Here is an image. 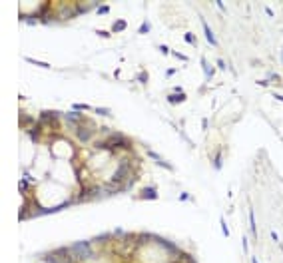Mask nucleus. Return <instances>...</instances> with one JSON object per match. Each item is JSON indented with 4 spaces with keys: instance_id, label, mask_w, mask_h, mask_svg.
Returning a JSON list of instances; mask_svg holds the SVG:
<instances>
[{
    "instance_id": "1",
    "label": "nucleus",
    "mask_w": 283,
    "mask_h": 263,
    "mask_svg": "<svg viewBox=\"0 0 283 263\" xmlns=\"http://www.w3.org/2000/svg\"><path fill=\"white\" fill-rule=\"evenodd\" d=\"M68 249H70L72 257H74L76 261H84V259L94 257V251H92V247H90V243H88V241H78V243L70 245Z\"/></svg>"
},
{
    "instance_id": "2",
    "label": "nucleus",
    "mask_w": 283,
    "mask_h": 263,
    "mask_svg": "<svg viewBox=\"0 0 283 263\" xmlns=\"http://www.w3.org/2000/svg\"><path fill=\"white\" fill-rule=\"evenodd\" d=\"M128 172H130V168H128V164H122L120 168H118V172L114 174V177H112V181H110V183H116V185H118V183H120L122 179H124V177L128 175Z\"/></svg>"
},
{
    "instance_id": "3",
    "label": "nucleus",
    "mask_w": 283,
    "mask_h": 263,
    "mask_svg": "<svg viewBox=\"0 0 283 263\" xmlns=\"http://www.w3.org/2000/svg\"><path fill=\"white\" fill-rule=\"evenodd\" d=\"M140 197L142 199H158V191H156L154 185H148V187H144L140 191Z\"/></svg>"
},
{
    "instance_id": "4",
    "label": "nucleus",
    "mask_w": 283,
    "mask_h": 263,
    "mask_svg": "<svg viewBox=\"0 0 283 263\" xmlns=\"http://www.w3.org/2000/svg\"><path fill=\"white\" fill-rule=\"evenodd\" d=\"M76 136L80 138V142H88V140H90V136H92V128L78 126V128H76Z\"/></svg>"
},
{
    "instance_id": "5",
    "label": "nucleus",
    "mask_w": 283,
    "mask_h": 263,
    "mask_svg": "<svg viewBox=\"0 0 283 263\" xmlns=\"http://www.w3.org/2000/svg\"><path fill=\"white\" fill-rule=\"evenodd\" d=\"M202 26H203V32H205V38H207V42L211 44V46H215V44H217V40H215V36H213V32H211L209 24H207L205 20H202Z\"/></svg>"
},
{
    "instance_id": "6",
    "label": "nucleus",
    "mask_w": 283,
    "mask_h": 263,
    "mask_svg": "<svg viewBox=\"0 0 283 263\" xmlns=\"http://www.w3.org/2000/svg\"><path fill=\"white\" fill-rule=\"evenodd\" d=\"M202 68L205 70V76H207V80H211V78H213V68L207 64V60H205V58H202Z\"/></svg>"
},
{
    "instance_id": "7",
    "label": "nucleus",
    "mask_w": 283,
    "mask_h": 263,
    "mask_svg": "<svg viewBox=\"0 0 283 263\" xmlns=\"http://www.w3.org/2000/svg\"><path fill=\"white\" fill-rule=\"evenodd\" d=\"M186 100V94H175V96H167V102L169 104H179Z\"/></svg>"
},
{
    "instance_id": "8",
    "label": "nucleus",
    "mask_w": 283,
    "mask_h": 263,
    "mask_svg": "<svg viewBox=\"0 0 283 263\" xmlns=\"http://www.w3.org/2000/svg\"><path fill=\"white\" fill-rule=\"evenodd\" d=\"M249 225H251V235L255 237V235H257V231H255V215H253V207L249 209Z\"/></svg>"
},
{
    "instance_id": "9",
    "label": "nucleus",
    "mask_w": 283,
    "mask_h": 263,
    "mask_svg": "<svg viewBox=\"0 0 283 263\" xmlns=\"http://www.w3.org/2000/svg\"><path fill=\"white\" fill-rule=\"evenodd\" d=\"M126 26H128L126 20H116L114 26H112V30H114V32H120V30H126Z\"/></svg>"
},
{
    "instance_id": "10",
    "label": "nucleus",
    "mask_w": 283,
    "mask_h": 263,
    "mask_svg": "<svg viewBox=\"0 0 283 263\" xmlns=\"http://www.w3.org/2000/svg\"><path fill=\"white\" fill-rule=\"evenodd\" d=\"M30 64H36V66H40V68H50V64H46V62H38V60H32V58H26Z\"/></svg>"
},
{
    "instance_id": "11",
    "label": "nucleus",
    "mask_w": 283,
    "mask_h": 263,
    "mask_svg": "<svg viewBox=\"0 0 283 263\" xmlns=\"http://www.w3.org/2000/svg\"><path fill=\"white\" fill-rule=\"evenodd\" d=\"M72 108H74V112H76V110H90L92 106H90V104H74Z\"/></svg>"
},
{
    "instance_id": "12",
    "label": "nucleus",
    "mask_w": 283,
    "mask_h": 263,
    "mask_svg": "<svg viewBox=\"0 0 283 263\" xmlns=\"http://www.w3.org/2000/svg\"><path fill=\"white\" fill-rule=\"evenodd\" d=\"M106 12H110V6L108 4H100L98 6V14H106Z\"/></svg>"
},
{
    "instance_id": "13",
    "label": "nucleus",
    "mask_w": 283,
    "mask_h": 263,
    "mask_svg": "<svg viewBox=\"0 0 283 263\" xmlns=\"http://www.w3.org/2000/svg\"><path fill=\"white\" fill-rule=\"evenodd\" d=\"M219 223H221V229H223V235L227 237V235H229V229H227V223H225V219L221 217V219H219Z\"/></svg>"
},
{
    "instance_id": "14",
    "label": "nucleus",
    "mask_w": 283,
    "mask_h": 263,
    "mask_svg": "<svg viewBox=\"0 0 283 263\" xmlns=\"http://www.w3.org/2000/svg\"><path fill=\"white\" fill-rule=\"evenodd\" d=\"M66 118H68V120H70V122H76V120H84V118H82L80 114H68V116H66Z\"/></svg>"
},
{
    "instance_id": "15",
    "label": "nucleus",
    "mask_w": 283,
    "mask_h": 263,
    "mask_svg": "<svg viewBox=\"0 0 283 263\" xmlns=\"http://www.w3.org/2000/svg\"><path fill=\"white\" fill-rule=\"evenodd\" d=\"M96 114H100V116H110V110H106V108H96Z\"/></svg>"
},
{
    "instance_id": "16",
    "label": "nucleus",
    "mask_w": 283,
    "mask_h": 263,
    "mask_svg": "<svg viewBox=\"0 0 283 263\" xmlns=\"http://www.w3.org/2000/svg\"><path fill=\"white\" fill-rule=\"evenodd\" d=\"M186 42H190V44H196V36H194L192 32H188V34H186Z\"/></svg>"
},
{
    "instance_id": "17",
    "label": "nucleus",
    "mask_w": 283,
    "mask_h": 263,
    "mask_svg": "<svg viewBox=\"0 0 283 263\" xmlns=\"http://www.w3.org/2000/svg\"><path fill=\"white\" fill-rule=\"evenodd\" d=\"M171 56H175V58H179V60H184V62L188 60V56H184L181 52H173V50H171Z\"/></svg>"
},
{
    "instance_id": "18",
    "label": "nucleus",
    "mask_w": 283,
    "mask_h": 263,
    "mask_svg": "<svg viewBox=\"0 0 283 263\" xmlns=\"http://www.w3.org/2000/svg\"><path fill=\"white\" fill-rule=\"evenodd\" d=\"M215 170H221V156H215Z\"/></svg>"
},
{
    "instance_id": "19",
    "label": "nucleus",
    "mask_w": 283,
    "mask_h": 263,
    "mask_svg": "<svg viewBox=\"0 0 283 263\" xmlns=\"http://www.w3.org/2000/svg\"><path fill=\"white\" fill-rule=\"evenodd\" d=\"M158 164H160V166H162L163 170H173V168H171V166H169V164H165V162H163V160H158Z\"/></svg>"
},
{
    "instance_id": "20",
    "label": "nucleus",
    "mask_w": 283,
    "mask_h": 263,
    "mask_svg": "<svg viewBox=\"0 0 283 263\" xmlns=\"http://www.w3.org/2000/svg\"><path fill=\"white\" fill-rule=\"evenodd\" d=\"M146 32H150V24H148V22H146V24L140 28V34H146Z\"/></svg>"
},
{
    "instance_id": "21",
    "label": "nucleus",
    "mask_w": 283,
    "mask_h": 263,
    "mask_svg": "<svg viewBox=\"0 0 283 263\" xmlns=\"http://www.w3.org/2000/svg\"><path fill=\"white\" fill-rule=\"evenodd\" d=\"M96 34L102 36V38H108V36H110V32H106V30H96Z\"/></svg>"
},
{
    "instance_id": "22",
    "label": "nucleus",
    "mask_w": 283,
    "mask_h": 263,
    "mask_svg": "<svg viewBox=\"0 0 283 263\" xmlns=\"http://www.w3.org/2000/svg\"><path fill=\"white\" fill-rule=\"evenodd\" d=\"M188 199H192L190 193H181V195H179V201H188Z\"/></svg>"
},
{
    "instance_id": "23",
    "label": "nucleus",
    "mask_w": 283,
    "mask_h": 263,
    "mask_svg": "<svg viewBox=\"0 0 283 263\" xmlns=\"http://www.w3.org/2000/svg\"><path fill=\"white\" fill-rule=\"evenodd\" d=\"M104 239H110V233H104V235H98L96 241H104Z\"/></svg>"
},
{
    "instance_id": "24",
    "label": "nucleus",
    "mask_w": 283,
    "mask_h": 263,
    "mask_svg": "<svg viewBox=\"0 0 283 263\" xmlns=\"http://www.w3.org/2000/svg\"><path fill=\"white\" fill-rule=\"evenodd\" d=\"M241 243H243V251L247 253V251H249V247H247V237H243V239H241Z\"/></svg>"
},
{
    "instance_id": "25",
    "label": "nucleus",
    "mask_w": 283,
    "mask_h": 263,
    "mask_svg": "<svg viewBox=\"0 0 283 263\" xmlns=\"http://www.w3.org/2000/svg\"><path fill=\"white\" fill-rule=\"evenodd\" d=\"M175 72H177V70H175V68H169V70H167V72H165V76H167V78H169V76H173V74H175Z\"/></svg>"
},
{
    "instance_id": "26",
    "label": "nucleus",
    "mask_w": 283,
    "mask_h": 263,
    "mask_svg": "<svg viewBox=\"0 0 283 263\" xmlns=\"http://www.w3.org/2000/svg\"><path fill=\"white\" fill-rule=\"evenodd\" d=\"M160 52H162V54H169V50H167V46H160Z\"/></svg>"
},
{
    "instance_id": "27",
    "label": "nucleus",
    "mask_w": 283,
    "mask_h": 263,
    "mask_svg": "<svg viewBox=\"0 0 283 263\" xmlns=\"http://www.w3.org/2000/svg\"><path fill=\"white\" fill-rule=\"evenodd\" d=\"M217 66H219L221 70H225V62H223V60H217Z\"/></svg>"
},
{
    "instance_id": "28",
    "label": "nucleus",
    "mask_w": 283,
    "mask_h": 263,
    "mask_svg": "<svg viewBox=\"0 0 283 263\" xmlns=\"http://www.w3.org/2000/svg\"><path fill=\"white\" fill-rule=\"evenodd\" d=\"M273 98H275V100H279V102H283V96H281V94H273Z\"/></svg>"
},
{
    "instance_id": "29",
    "label": "nucleus",
    "mask_w": 283,
    "mask_h": 263,
    "mask_svg": "<svg viewBox=\"0 0 283 263\" xmlns=\"http://www.w3.org/2000/svg\"><path fill=\"white\" fill-rule=\"evenodd\" d=\"M251 263H257V259H255V257H251Z\"/></svg>"
}]
</instances>
